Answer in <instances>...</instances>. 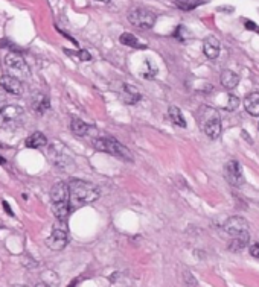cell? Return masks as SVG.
I'll list each match as a JSON object with an SVG mask.
<instances>
[{
  "label": "cell",
  "mask_w": 259,
  "mask_h": 287,
  "mask_svg": "<svg viewBox=\"0 0 259 287\" xmlns=\"http://www.w3.org/2000/svg\"><path fill=\"white\" fill-rule=\"evenodd\" d=\"M67 186H69V204L72 210L95 202L101 194V191L95 184L83 180H70Z\"/></svg>",
  "instance_id": "1"
},
{
  "label": "cell",
  "mask_w": 259,
  "mask_h": 287,
  "mask_svg": "<svg viewBox=\"0 0 259 287\" xmlns=\"http://www.w3.org/2000/svg\"><path fill=\"white\" fill-rule=\"evenodd\" d=\"M50 202H52V213L58 220H64L69 217L72 208L69 204V186L66 183H58L50 190Z\"/></svg>",
  "instance_id": "2"
},
{
  "label": "cell",
  "mask_w": 259,
  "mask_h": 287,
  "mask_svg": "<svg viewBox=\"0 0 259 287\" xmlns=\"http://www.w3.org/2000/svg\"><path fill=\"white\" fill-rule=\"evenodd\" d=\"M200 126L209 138H218L221 134V119L218 111L211 106H201Z\"/></svg>",
  "instance_id": "3"
},
{
  "label": "cell",
  "mask_w": 259,
  "mask_h": 287,
  "mask_svg": "<svg viewBox=\"0 0 259 287\" xmlns=\"http://www.w3.org/2000/svg\"><path fill=\"white\" fill-rule=\"evenodd\" d=\"M93 146L96 151H101V152H106V154H110L113 157H118L121 160H127L131 161V152L128 151V148H125L122 143H119L116 138L113 137H102V138H96L93 141Z\"/></svg>",
  "instance_id": "4"
},
{
  "label": "cell",
  "mask_w": 259,
  "mask_h": 287,
  "mask_svg": "<svg viewBox=\"0 0 259 287\" xmlns=\"http://www.w3.org/2000/svg\"><path fill=\"white\" fill-rule=\"evenodd\" d=\"M69 242V231H67V225L64 220H57L54 225V229L50 233V236L46 240V246L54 249V251H61L63 248H66Z\"/></svg>",
  "instance_id": "5"
},
{
  "label": "cell",
  "mask_w": 259,
  "mask_h": 287,
  "mask_svg": "<svg viewBox=\"0 0 259 287\" xmlns=\"http://www.w3.org/2000/svg\"><path fill=\"white\" fill-rule=\"evenodd\" d=\"M130 23L137 27V29H151L157 20L156 14L149 9H145V8H134L131 9L128 14Z\"/></svg>",
  "instance_id": "6"
},
{
  "label": "cell",
  "mask_w": 259,
  "mask_h": 287,
  "mask_svg": "<svg viewBox=\"0 0 259 287\" xmlns=\"http://www.w3.org/2000/svg\"><path fill=\"white\" fill-rule=\"evenodd\" d=\"M5 66L12 73L11 76H15V78H28L29 76V67L26 64V61L23 60V56H20L15 52H9L5 56Z\"/></svg>",
  "instance_id": "7"
},
{
  "label": "cell",
  "mask_w": 259,
  "mask_h": 287,
  "mask_svg": "<svg viewBox=\"0 0 259 287\" xmlns=\"http://www.w3.org/2000/svg\"><path fill=\"white\" fill-rule=\"evenodd\" d=\"M223 229L232 239H235V237H249V222L244 217H240V216L229 217L224 222Z\"/></svg>",
  "instance_id": "8"
},
{
  "label": "cell",
  "mask_w": 259,
  "mask_h": 287,
  "mask_svg": "<svg viewBox=\"0 0 259 287\" xmlns=\"http://www.w3.org/2000/svg\"><path fill=\"white\" fill-rule=\"evenodd\" d=\"M224 178L234 187H241L244 184V181H246L243 169H241V164L238 161H235V160L226 163V166H224Z\"/></svg>",
  "instance_id": "9"
},
{
  "label": "cell",
  "mask_w": 259,
  "mask_h": 287,
  "mask_svg": "<svg viewBox=\"0 0 259 287\" xmlns=\"http://www.w3.org/2000/svg\"><path fill=\"white\" fill-rule=\"evenodd\" d=\"M0 87L5 92H8V93L14 96H20L23 93L21 81L18 78H15V76H11V75H5V76L0 78Z\"/></svg>",
  "instance_id": "10"
},
{
  "label": "cell",
  "mask_w": 259,
  "mask_h": 287,
  "mask_svg": "<svg viewBox=\"0 0 259 287\" xmlns=\"http://www.w3.org/2000/svg\"><path fill=\"white\" fill-rule=\"evenodd\" d=\"M221 50V43L215 37H208L203 43V52L209 60H217Z\"/></svg>",
  "instance_id": "11"
},
{
  "label": "cell",
  "mask_w": 259,
  "mask_h": 287,
  "mask_svg": "<svg viewBox=\"0 0 259 287\" xmlns=\"http://www.w3.org/2000/svg\"><path fill=\"white\" fill-rule=\"evenodd\" d=\"M244 106L249 114L259 117V93L252 92L244 97Z\"/></svg>",
  "instance_id": "12"
},
{
  "label": "cell",
  "mask_w": 259,
  "mask_h": 287,
  "mask_svg": "<svg viewBox=\"0 0 259 287\" xmlns=\"http://www.w3.org/2000/svg\"><path fill=\"white\" fill-rule=\"evenodd\" d=\"M221 84H223V87L224 89H227V90H234V89H237V85L240 84V76L235 73V72H232V70H224L223 73H221Z\"/></svg>",
  "instance_id": "13"
},
{
  "label": "cell",
  "mask_w": 259,
  "mask_h": 287,
  "mask_svg": "<svg viewBox=\"0 0 259 287\" xmlns=\"http://www.w3.org/2000/svg\"><path fill=\"white\" fill-rule=\"evenodd\" d=\"M21 114H23V109L18 105H8V106L2 108V112H0V116L5 122H15Z\"/></svg>",
  "instance_id": "14"
},
{
  "label": "cell",
  "mask_w": 259,
  "mask_h": 287,
  "mask_svg": "<svg viewBox=\"0 0 259 287\" xmlns=\"http://www.w3.org/2000/svg\"><path fill=\"white\" fill-rule=\"evenodd\" d=\"M26 148H32V149H38V148H44L47 145V138L43 132H34L32 135H29L24 141Z\"/></svg>",
  "instance_id": "15"
},
{
  "label": "cell",
  "mask_w": 259,
  "mask_h": 287,
  "mask_svg": "<svg viewBox=\"0 0 259 287\" xmlns=\"http://www.w3.org/2000/svg\"><path fill=\"white\" fill-rule=\"evenodd\" d=\"M140 99H142V96H140L137 89L131 87L130 84H124V89H122V100H124L125 103L134 105V103H137Z\"/></svg>",
  "instance_id": "16"
},
{
  "label": "cell",
  "mask_w": 259,
  "mask_h": 287,
  "mask_svg": "<svg viewBox=\"0 0 259 287\" xmlns=\"http://www.w3.org/2000/svg\"><path fill=\"white\" fill-rule=\"evenodd\" d=\"M119 41L127 46V47H133V49H145V43H142L136 35L130 34V32H124L121 37H119Z\"/></svg>",
  "instance_id": "17"
},
{
  "label": "cell",
  "mask_w": 259,
  "mask_h": 287,
  "mask_svg": "<svg viewBox=\"0 0 259 287\" xmlns=\"http://www.w3.org/2000/svg\"><path fill=\"white\" fill-rule=\"evenodd\" d=\"M50 106V100L46 95H34V100H32V109L38 114L44 112L46 109H49Z\"/></svg>",
  "instance_id": "18"
},
{
  "label": "cell",
  "mask_w": 259,
  "mask_h": 287,
  "mask_svg": "<svg viewBox=\"0 0 259 287\" xmlns=\"http://www.w3.org/2000/svg\"><path fill=\"white\" fill-rule=\"evenodd\" d=\"M70 129H72V132L75 134V135H78V137H86V135H89L90 132V126L86 123V122H83V120H80V119H73L72 120V123H70Z\"/></svg>",
  "instance_id": "19"
},
{
  "label": "cell",
  "mask_w": 259,
  "mask_h": 287,
  "mask_svg": "<svg viewBox=\"0 0 259 287\" xmlns=\"http://www.w3.org/2000/svg\"><path fill=\"white\" fill-rule=\"evenodd\" d=\"M168 116H169V119H171V122H172L174 125H177V126H180V128H186V120H185V116L182 114L180 108H177V106H169Z\"/></svg>",
  "instance_id": "20"
},
{
  "label": "cell",
  "mask_w": 259,
  "mask_h": 287,
  "mask_svg": "<svg viewBox=\"0 0 259 287\" xmlns=\"http://www.w3.org/2000/svg\"><path fill=\"white\" fill-rule=\"evenodd\" d=\"M174 3L182 11H192V9L198 8L200 5L206 3V0H175Z\"/></svg>",
  "instance_id": "21"
},
{
  "label": "cell",
  "mask_w": 259,
  "mask_h": 287,
  "mask_svg": "<svg viewBox=\"0 0 259 287\" xmlns=\"http://www.w3.org/2000/svg\"><path fill=\"white\" fill-rule=\"evenodd\" d=\"M249 240H250V237H235V239H232V242L229 243V251H232V252L243 251L247 246Z\"/></svg>",
  "instance_id": "22"
},
{
  "label": "cell",
  "mask_w": 259,
  "mask_h": 287,
  "mask_svg": "<svg viewBox=\"0 0 259 287\" xmlns=\"http://www.w3.org/2000/svg\"><path fill=\"white\" fill-rule=\"evenodd\" d=\"M143 66L146 67V69H142V76H143V78L151 79V78H154V76L157 75V67H156L151 61H145Z\"/></svg>",
  "instance_id": "23"
},
{
  "label": "cell",
  "mask_w": 259,
  "mask_h": 287,
  "mask_svg": "<svg viewBox=\"0 0 259 287\" xmlns=\"http://www.w3.org/2000/svg\"><path fill=\"white\" fill-rule=\"evenodd\" d=\"M67 55H72V56H76L80 61H92V55L87 52V50H78V52H70V50H66Z\"/></svg>",
  "instance_id": "24"
},
{
  "label": "cell",
  "mask_w": 259,
  "mask_h": 287,
  "mask_svg": "<svg viewBox=\"0 0 259 287\" xmlns=\"http://www.w3.org/2000/svg\"><path fill=\"white\" fill-rule=\"evenodd\" d=\"M185 283L188 287H197V280L189 271H185Z\"/></svg>",
  "instance_id": "25"
},
{
  "label": "cell",
  "mask_w": 259,
  "mask_h": 287,
  "mask_svg": "<svg viewBox=\"0 0 259 287\" xmlns=\"http://www.w3.org/2000/svg\"><path fill=\"white\" fill-rule=\"evenodd\" d=\"M240 105V100H238V97L237 96H230L229 97V103H227V109H230V111H234L237 106Z\"/></svg>",
  "instance_id": "26"
},
{
  "label": "cell",
  "mask_w": 259,
  "mask_h": 287,
  "mask_svg": "<svg viewBox=\"0 0 259 287\" xmlns=\"http://www.w3.org/2000/svg\"><path fill=\"white\" fill-rule=\"evenodd\" d=\"M249 251H250V255H252V257L259 259V243H252L250 248H249Z\"/></svg>",
  "instance_id": "27"
},
{
  "label": "cell",
  "mask_w": 259,
  "mask_h": 287,
  "mask_svg": "<svg viewBox=\"0 0 259 287\" xmlns=\"http://www.w3.org/2000/svg\"><path fill=\"white\" fill-rule=\"evenodd\" d=\"M35 287H49V284H46V283H37Z\"/></svg>",
  "instance_id": "28"
},
{
  "label": "cell",
  "mask_w": 259,
  "mask_h": 287,
  "mask_svg": "<svg viewBox=\"0 0 259 287\" xmlns=\"http://www.w3.org/2000/svg\"><path fill=\"white\" fill-rule=\"evenodd\" d=\"M98 2H102V3H110L112 0H98Z\"/></svg>",
  "instance_id": "29"
},
{
  "label": "cell",
  "mask_w": 259,
  "mask_h": 287,
  "mask_svg": "<svg viewBox=\"0 0 259 287\" xmlns=\"http://www.w3.org/2000/svg\"><path fill=\"white\" fill-rule=\"evenodd\" d=\"M12 287H28V286H23V284H17V286H12Z\"/></svg>",
  "instance_id": "30"
},
{
  "label": "cell",
  "mask_w": 259,
  "mask_h": 287,
  "mask_svg": "<svg viewBox=\"0 0 259 287\" xmlns=\"http://www.w3.org/2000/svg\"><path fill=\"white\" fill-rule=\"evenodd\" d=\"M0 163L3 164V163H5V160H3V158H0Z\"/></svg>",
  "instance_id": "31"
},
{
  "label": "cell",
  "mask_w": 259,
  "mask_h": 287,
  "mask_svg": "<svg viewBox=\"0 0 259 287\" xmlns=\"http://www.w3.org/2000/svg\"><path fill=\"white\" fill-rule=\"evenodd\" d=\"M0 112H2V105H0Z\"/></svg>",
  "instance_id": "32"
},
{
  "label": "cell",
  "mask_w": 259,
  "mask_h": 287,
  "mask_svg": "<svg viewBox=\"0 0 259 287\" xmlns=\"http://www.w3.org/2000/svg\"><path fill=\"white\" fill-rule=\"evenodd\" d=\"M258 126H259V123H258Z\"/></svg>",
  "instance_id": "33"
}]
</instances>
